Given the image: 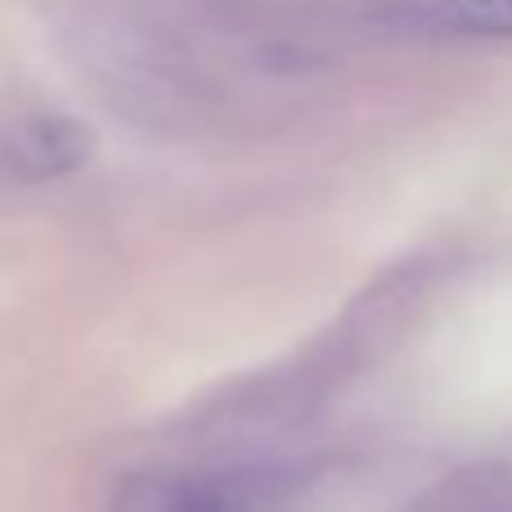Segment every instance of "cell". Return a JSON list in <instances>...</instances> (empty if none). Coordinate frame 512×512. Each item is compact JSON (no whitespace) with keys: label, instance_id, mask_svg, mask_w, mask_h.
<instances>
[{"label":"cell","instance_id":"6da1fadb","mask_svg":"<svg viewBox=\"0 0 512 512\" xmlns=\"http://www.w3.org/2000/svg\"><path fill=\"white\" fill-rule=\"evenodd\" d=\"M95 153L90 131L77 117L32 113L0 126V180L5 185H45L81 171Z\"/></svg>","mask_w":512,"mask_h":512},{"label":"cell","instance_id":"7a4b0ae2","mask_svg":"<svg viewBox=\"0 0 512 512\" xmlns=\"http://www.w3.org/2000/svg\"><path fill=\"white\" fill-rule=\"evenodd\" d=\"M108 512H265L256 481L212 472H135L108 499Z\"/></svg>","mask_w":512,"mask_h":512},{"label":"cell","instance_id":"3957f363","mask_svg":"<svg viewBox=\"0 0 512 512\" xmlns=\"http://www.w3.org/2000/svg\"><path fill=\"white\" fill-rule=\"evenodd\" d=\"M382 14L414 32L512 41V0H387Z\"/></svg>","mask_w":512,"mask_h":512}]
</instances>
